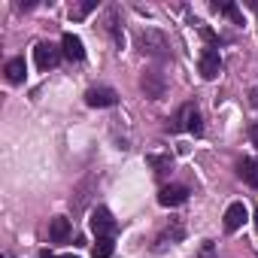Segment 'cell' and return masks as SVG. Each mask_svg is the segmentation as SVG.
Listing matches in <instances>:
<instances>
[{
	"mask_svg": "<svg viewBox=\"0 0 258 258\" xmlns=\"http://www.w3.org/2000/svg\"><path fill=\"white\" fill-rule=\"evenodd\" d=\"M61 52L67 61H82L85 58V49H82V40L76 34H64L61 37Z\"/></svg>",
	"mask_w": 258,
	"mask_h": 258,
	"instance_id": "30bf717a",
	"label": "cell"
},
{
	"mask_svg": "<svg viewBox=\"0 0 258 258\" xmlns=\"http://www.w3.org/2000/svg\"><path fill=\"white\" fill-rule=\"evenodd\" d=\"M4 73H7V82H13V85L25 82V73H28L25 58H10V61H7V67H4Z\"/></svg>",
	"mask_w": 258,
	"mask_h": 258,
	"instance_id": "4fadbf2b",
	"label": "cell"
},
{
	"mask_svg": "<svg viewBox=\"0 0 258 258\" xmlns=\"http://www.w3.org/2000/svg\"><path fill=\"white\" fill-rule=\"evenodd\" d=\"M149 164L158 167L155 173H167V170H170V158H161V155H149Z\"/></svg>",
	"mask_w": 258,
	"mask_h": 258,
	"instance_id": "d6986e66",
	"label": "cell"
},
{
	"mask_svg": "<svg viewBox=\"0 0 258 258\" xmlns=\"http://www.w3.org/2000/svg\"><path fill=\"white\" fill-rule=\"evenodd\" d=\"M106 31L112 34V43L121 49V43H124V37H121V31H118V22H115V13L109 10V16H106Z\"/></svg>",
	"mask_w": 258,
	"mask_h": 258,
	"instance_id": "ac0fdd59",
	"label": "cell"
},
{
	"mask_svg": "<svg viewBox=\"0 0 258 258\" xmlns=\"http://www.w3.org/2000/svg\"><path fill=\"white\" fill-rule=\"evenodd\" d=\"M255 231H258V213H255Z\"/></svg>",
	"mask_w": 258,
	"mask_h": 258,
	"instance_id": "603a6c76",
	"label": "cell"
},
{
	"mask_svg": "<svg viewBox=\"0 0 258 258\" xmlns=\"http://www.w3.org/2000/svg\"><path fill=\"white\" fill-rule=\"evenodd\" d=\"M237 173H240V179H243L246 185H252V188L258 191V161H255V158H243V161L237 164Z\"/></svg>",
	"mask_w": 258,
	"mask_h": 258,
	"instance_id": "7c38bea8",
	"label": "cell"
},
{
	"mask_svg": "<svg viewBox=\"0 0 258 258\" xmlns=\"http://www.w3.org/2000/svg\"><path fill=\"white\" fill-rule=\"evenodd\" d=\"M140 88L146 91V97H152V100H161V97H164V91H167V82H164V76H161L158 70H149V73H143V79H140Z\"/></svg>",
	"mask_w": 258,
	"mask_h": 258,
	"instance_id": "5b68a950",
	"label": "cell"
},
{
	"mask_svg": "<svg viewBox=\"0 0 258 258\" xmlns=\"http://www.w3.org/2000/svg\"><path fill=\"white\" fill-rule=\"evenodd\" d=\"M167 131H191V134H201L204 131V124H201V112L195 109V103H185L176 109V115L167 121Z\"/></svg>",
	"mask_w": 258,
	"mask_h": 258,
	"instance_id": "7a4b0ae2",
	"label": "cell"
},
{
	"mask_svg": "<svg viewBox=\"0 0 258 258\" xmlns=\"http://www.w3.org/2000/svg\"><path fill=\"white\" fill-rule=\"evenodd\" d=\"M137 46H140V52L149 55V58H158V61L170 58V40H167V34H161V31H155V28L140 31Z\"/></svg>",
	"mask_w": 258,
	"mask_h": 258,
	"instance_id": "6da1fadb",
	"label": "cell"
},
{
	"mask_svg": "<svg viewBox=\"0 0 258 258\" xmlns=\"http://www.w3.org/2000/svg\"><path fill=\"white\" fill-rule=\"evenodd\" d=\"M91 185H94V179L88 176V179H85V182H82V185L76 188V198H70L73 210H82V207H85V201H88V188H91Z\"/></svg>",
	"mask_w": 258,
	"mask_h": 258,
	"instance_id": "9a60e30c",
	"label": "cell"
},
{
	"mask_svg": "<svg viewBox=\"0 0 258 258\" xmlns=\"http://www.w3.org/2000/svg\"><path fill=\"white\" fill-rule=\"evenodd\" d=\"M94 258H109L112 255V237H97V243L91 246Z\"/></svg>",
	"mask_w": 258,
	"mask_h": 258,
	"instance_id": "2e32d148",
	"label": "cell"
},
{
	"mask_svg": "<svg viewBox=\"0 0 258 258\" xmlns=\"http://www.w3.org/2000/svg\"><path fill=\"white\" fill-rule=\"evenodd\" d=\"M249 7H252V13H255V16H258V4H249Z\"/></svg>",
	"mask_w": 258,
	"mask_h": 258,
	"instance_id": "7402d4cb",
	"label": "cell"
},
{
	"mask_svg": "<svg viewBox=\"0 0 258 258\" xmlns=\"http://www.w3.org/2000/svg\"><path fill=\"white\" fill-rule=\"evenodd\" d=\"M37 258H79V255H52V252H40Z\"/></svg>",
	"mask_w": 258,
	"mask_h": 258,
	"instance_id": "44dd1931",
	"label": "cell"
},
{
	"mask_svg": "<svg viewBox=\"0 0 258 258\" xmlns=\"http://www.w3.org/2000/svg\"><path fill=\"white\" fill-rule=\"evenodd\" d=\"M61 55H64V52L55 49L52 43H37V46H34V61H37L40 70H52V67L61 61Z\"/></svg>",
	"mask_w": 258,
	"mask_h": 258,
	"instance_id": "277c9868",
	"label": "cell"
},
{
	"mask_svg": "<svg viewBox=\"0 0 258 258\" xmlns=\"http://www.w3.org/2000/svg\"><path fill=\"white\" fill-rule=\"evenodd\" d=\"M188 201V188L185 185H164L161 195H158V204L161 207H179Z\"/></svg>",
	"mask_w": 258,
	"mask_h": 258,
	"instance_id": "9c48e42d",
	"label": "cell"
},
{
	"mask_svg": "<svg viewBox=\"0 0 258 258\" xmlns=\"http://www.w3.org/2000/svg\"><path fill=\"white\" fill-rule=\"evenodd\" d=\"M91 231H94L97 237H112V234H115V219H112V213H109L106 207L91 210Z\"/></svg>",
	"mask_w": 258,
	"mask_h": 258,
	"instance_id": "3957f363",
	"label": "cell"
},
{
	"mask_svg": "<svg viewBox=\"0 0 258 258\" xmlns=\"http://www.w3.org/2000/svg\"><path fill=\"white\" fill-rule=\"evenodd\" d=\"M97 10V0H85V4H76V7H70V19L73 22H82L88 13H94Z\"/></svg>",
	"mask_w": 258,
	"mask_h": 258,
	"instance_id": "5bb4252c",
	"label": "cell"
},
{
	"mask_svg": "<svg viewBox=\"0 0 258 258\" xmlns=\"http://www.w3.org/2000/svg\"><path fill=\"white\" fill-rule=\"evenodd\" d=\"M249 219V210H246V204H231L228 210H225V231L228 234H234L237 228H243V222Z\"/></svg>",
	"mask_w": 258,
	"mask_h": 258,
	"instance_id": "ba28073f",
	"label": "cell"
},
{
	"mask_svg": "<svg viewBox=\"0 0 258 258\" xmlns=\"http://www.w3.org/2000/svg\"><path fill=\"white\" fill-rule=\"evenodd\" d=\"M201 258H213V243H204V249H201Z\"/></svg>",
	"mask_w": 258,
	"mask_h": 258,
	"instance_id": "ffe728a7",
	"label": "cell"
},
{
	"mask_svg": "<svg viewBox=\"0 0 258 258\" xmlns=\"http://www.w3.org/2000/svg\"><path fill=\"white\" fill-rule=\"evenodd\" d=\"M70 234H73V225H70V219H64V216H55V219L49 222V240H52V243H64Z\"/></svg>",
	"mask_w": 258,
	"mask_h": 258,
	"instance_id": "8fae6325",
	"label": "cell"
},
{
	"mask_svg": "<svg viewBox=\"0 0 258 258\" xmlns=\"http://www.w3.org/2000/svg\"><path fill=\"white\" fill-rule=\"evenodd\" d=\"M85 103L94 106V109H106V106H115V103H118V94H115L112 88H88Z\"/></svg>",
	"mask_w": 258,
	"mask_h": 258,
	"instance_id": "52a82bcc",
	"label": "cell"
},
{
	"mask_svg": "<svg viewBox=\"0 0 258 258\" xmlns=\"http://www.w3.org/2000/svg\"><path fill=\"white\" fill-rule=\"evenodd\" d=\"M198 67H201V76H204V79H216V76L222 73V58H219V52H216V49H204L201 58H198Z\"/></svg>",
	"mask_w": 258,
	"mask_h": 258,
	"instance_id": "8992f818",
	"label": "cell"
},
{
	"mask_svg": "<svg viewBox=\"0 0 258 258\" xmlns=\"http://www.w3.org/2000/svg\"><path fill=\"white\" fill-rule=\"evenodd\" d=\"M213 10H216V13H222V16H228V19H231V22H237V25L243 22V19H240V10H237L234 4H219V0H216Z\"/></svg>",
	"mask_w": 258,
	"mask_h": 258,
	"instance_id": "e0dca14e",
	"label": "cell"
}]
</instances>
